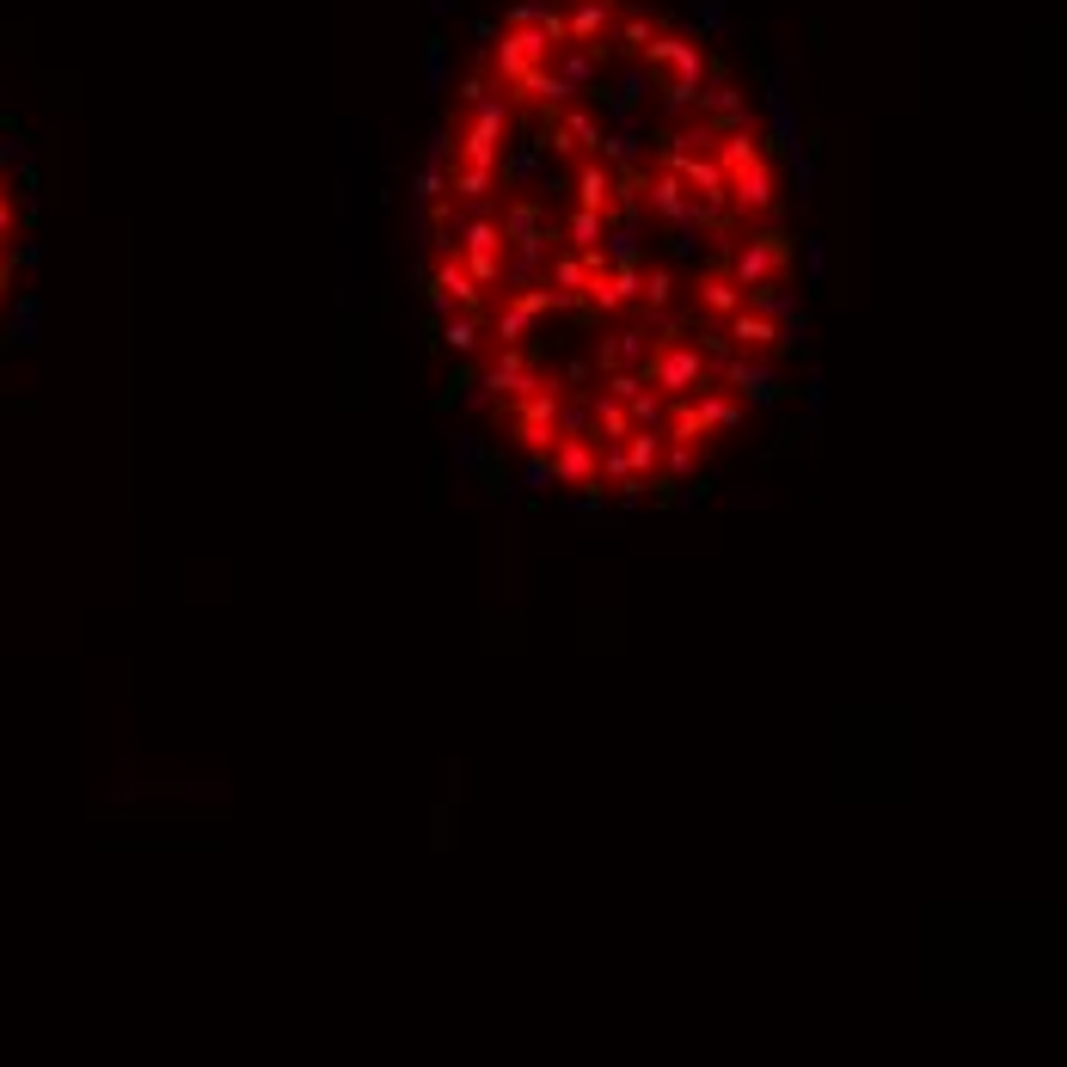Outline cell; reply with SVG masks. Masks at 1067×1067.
Wrapping results in <instances>:
<instances>
[{"label": "cell", "instance_id": "obj_1", "mask_svg": "<svg viewBox=\"0 0 1067 1067\" xmlns=\"http://www.w3.org/2000/svg\"><path fill=\"white\" fill-rule=\"evenodd\" d=\"M645 381L663 387V393H675V399H687V393H699V387L711 381V369H706V356H699L694 343H663V350L650 356Z\"/></svg>", "mask_w": 1067, "mask_h": 1067}, {"label": "cell", "instance_id": "obj_2", "mask_svg": "<svg viewBox=\"0 0 1067 1067\" xmlns=\"http://www.w3.org/2000/svg\"><path fill=\"white\" fill-rule=\"evenodd\" d=\"M718 381L730 387V393H742L749 406H767V399H779V369L773 362H761V356H749V350H737L718 369Z\"/></svg>", "mask_w": 1067, "mask_h": 1067}, {"label": "cell", "instance_id": "obj_3", "mask_svg": "<svg viewBox=\"0 0 1067 1067\" xmlns=\"http://www.w3.org/2000/svg\"><path fill=\"white\" fill-rule=\"evenodd\" d=\"M779 264H786V239L779 234L749 239V246H737V258H730V283H737V289H767Z\"/></svg>", "mask_w": 1067, "mask_h": 1067}, {"label": "cell", "instance_id": "obj_4", "mask_svg": "<svg viewBox=\"0 0 1067 1067\" xmlns=\"http://www.w3.org/2000/svg\"><path fill=\"white\" fill-rule=\"evenodd\" d=\"M546 454H553L558 485H583V491H595V479H602V473H595V442H589V435H558Z\"/></svg>", "mask_w": 1067, "mask_h": 1067}, {"label": "cell", "instance_id": "obj_5", "mask_svg": "<svg viewBox=\"0 0 1067 1067\" xmlns=\"http://www.w3.org/2000/svg\"><path fill=\"white\" fill-rule=\"evenodd\" d=\"M607 25H614V0H571V13H565V43L602 50Z\"/></svg>", "mask_w": 1067, "mask_h": 1067}, {"label": "cell", "instance_id": "obj_6", "mask_svg": "<svg viewBox=\"0 0 1067 1067\" xmlns=\"http://www.w3.org/2000/svg\"><path fill=\"white\" fill-rule=\"evenodd\" d=\"M730 197H737V209H749V215H767V209H773V172H767V160L730 172Z\"/></svg>", "mask_w": 1067, "mask_h": 1067}, {"label": "cell", "instance_id": "obj_7", "mask_svg": "<svg viewBox=\"0 0 1067 1067\" xmlns=\"http://www.w3.org/2000/svg\"><path fill=\"white\" fill-rule=\"evenodd\" d=\"M522 375H527V356L515 350V343H503V350L485 362V381H479V387H485L491 399H515V393H522Z\"/></svg>", "mask_w": 1067, "mask_h": 1067}, {"label": "cell", "instance_id": "obj_8", "mask_svg": "<svg viewBox=\"0 0 1067 1067\" xmlns=\"http://www.w3.org/2000/svg\"><path fill=\"white\" fill-rule=\"evenodd\" d=\"M687 406H694V418L706 423V435H711V430H737V423H742V406H737L730 393H718L711 381L699 387V393H687Z\"/></svg>", "mask_w": 1067, "mask_h": 1067}, {"label": "cell", "instance_id": "obj_9", "mask_svg": "<svg viewBox=\"0 0 1067 1067\" xmlns=\"http://www.w3.org/2000/svg\"><path fill=\"white\" fill-rule=\"evenodd\" d=\"M595 435H602V442H626V435H633V418H626L619 399H607V393L589 399V442Z\"/></svg>", "mask_w": 1067, "mask_h": 1067}, {"label": "cell", "instance_id": "obj_10", "mask_svg": "<svg viewBox=\"0 0 1067 1067\" xmlns=\"http://www.w3.org/2000/svg\"><path fill=\"white\" fill-rule=\"evenodd\" d=\"M607 197H614V172H607L602 160H589V166L577 172V209L607 215Z\"/></svg>", "mask_w": 1067, "mask_h": 1067}, {"label": "cell", "instance_id": "obj_11", "mask_svg": "<svg viewBox=\"0 0 1067 1067\" xmlns=\"http://www.w3.org/2000/svg\"><path fill=\"white\" fill-rule=\"evenodd\" d=\"M626 461H633V479H657L663 430H633V435H626Z\"/></svg>", "mask_w": 1067, "mask_h": 1067}, {"label": "cell", "instance_id": "obj_12", "mask_svg": "<svg viewBox=\"0 0 1067 1067\" xmlns=\"http://www.w3.org/2000/svg\"><path fill=\"white\" fill-rule=\"evenodd\" d=\"M699 461H706V442H669V435H663V461H657V473H669V479H694Z\"/></svg>", "mask_w": 1067, "mask_h": 1067}, {"label": "cell", "instance_id": "obj_13", "mask_svg": "<svg viewBox=\"0 0 1067 1067\" xmlns=\"http://www.w3.org/2000/svg\"><path fill=\"white\" fill-rule=\"evenodd\" d=\"M699 307H706L711 319H730V314H742V289L730 277H706L699 283Z\"/></svg>", "mask_w": 1067, "mask_h": 1067}, {"label": "cell", "instance_id": "obj_14", "mask_svg": "<svg viewBox=\"0 0 1067 1067\" xmlns=\"http://www.w3.org/2000/svg\"><path fill=\"white\" fill-rule=\"evenodd\" d=\"M822 406H829V381H822V369H810V381H804V418H798V435H804L810 449H817V430H822Z\"/></svg>", "mask_w": 1067, "mask_h": 1067}, {"label": "cell", "instance_id": "obj_15", "mask_svg": "<svg viewBox=\"0 0 1067 1067\" xmlns=\"http://www.w3.org/2000/svg\"><path fill=\"white\" fill-rule=\"evenodd\" d=\"M607 234V215H595V209H571V222H565V239H571V246H577V252H589L595 246V239H602Z\"/></svg>", "mask_w": 1067, "mask_h": 1067}, {"label": "cell", "instance_id": "obj_16", "mask_svg": "<svg viewBox=\"0 0 1067 1067\" xmlns=\"http://www.w3.org/2000/svg\"><path fill=\"white\" fill-rule=\"evenodd\" d=\"M449 461H454V473H479V466H485V430H466V435H454Z\"/></svg>", "mask_w": 1067, "mask_h": 1067}, {"label": "cell", "instance_id": "obj_17", "mask_svg": "<svg viewBox=\"0 0 1067 1067\" xmlns=\"http://www.w3.org/2000/svg\"><path fill=\"white\" fill-rule=\"evenodd\" d=\"M442 343H449L454 356H473V350H479V319H473V314H449V326H442Z\"/></svg>", "mask_w": 1067, "mask_h": 1067}, {"label": "cell", "instance_id": "obj_18", "mask_svg": "<svg viewBox=\"0 0 1067 1067\" xmlns=\"http://www.w3.org/2000/svg\"><path fill=\"white\" fill-rule=\"evenodd\" d=\"M626 418H633V430H663V418H669V411H663V399L645 387V393L626 399Z\"/></svg>", "mask_w": 1067, "mask_h": 1067}, {"label": "cell", "instance_id": "obj_19", "mask_svg": "<svg viewBox=\"0 0 1067 1067\" xmlns=\"http://www.w3.org/2000/svg\"><path fill=\"white\" fill-rule=\"evenodd\" d=\"M638 301H645L650 314H663V307L675 301V277H669V270H645V289H638Z\"/></svg>", "mask_w": 1067, "mask_h": 1067}, {"label": "cell", "instance_id": "obj_20", "mask_svg": "<svg viewBox=\"0 0 1067 1067\" xmlns=\"http://www.w3.org/2000/svg\"><path fill=\"white\" fill-rule=\"evenodd\" d=\"M614 38H619V50H638V55H645V43L657 38V19H650V13H633L626 25L614 31Z\"/></svg>", "mask_w": 1067, "mask_h": 1067}, {"label": "cell", "instance_id": "obj_21", "mask_svg": "<svg viewBox=\"0 0 1067 1067\" xmlns=\"http://www.w3.org/2000/svg\"><path fill=\"white\" fill-rule=\"evenodd\" d=\"M38 331H43L38 301H19V307H13V343H19V350H31V343H38Z\"/></svg>", "mask_w": 1067, "mask_h": 1067}, {"label": "cell", "instance_id": "obj_22", "mask_svg": "<svg viewBox=\"0 0 1067 1067\" xmlns=\"http://www.w3.org/2000/svg\"><path fill=\"white\" fill-rule=\"evenodd\" d=\"M558 473H553V454H534V461L522 466V479H515V491H553Z\"/></svg>", "mask_w": 1067, "mask_h": 1067}, {"label": "cell", "instance_id": "obj_23", "mask_svg": "<svg viewBox=\"0 0 1067 1067\" xmlns=\"http://www.w3.org/2000/svg\"><path fill=\"white\" fill-rule=\"evenodd\" d=\"M423 86H430V93L449 86V43H430V50H423Z\"/></svg>", "mask_w": 1067, "mask_h": 1067}, {"label": "cell", "instance_id": "obj_24", "mask_svg": "<svg viewBox=\"0 0 1067 1067\" xmlns=\"http://www.w3.org/2000/svg\"><path fill=\"white\" fill-rule=\"evenodd\" d=\"M527 326H534V319H527L522 307L510 301V307L497 314V343H522V338H527Z\"/></svg>", "mask_w": 1067, "mask_h": 1067}, {"label": "cell", "instance_id": "obj_25", "mask_svg": "<svg viewBox=\"0 0 1067 1067\" xmlns=\"http://www.w3.org/2000/svg\"><path fill=\"white\" fill-rule=\"evenodd\" d=\"M779 343H786V350H804V343H810V314H804V307H798L791 319H779Z\"/></svg>", "mask_w": 1067, "mask_h": 1067}, {"label": "cell", "instance_id": "obj_26", "mask_svg": "<svg viewBox=\"0 0 1067 1067\" xmlns=\"http://www.w3.org/2000/svg\"><path fill=\"white\" fill-rule=\"evenodd\" d=\"M565 515H577V522H602V485H595V491H583V497H571V503H565Z\"/></svg>", "mask_w": 1067, "mask_h": 1067}, {"label": "cell", "instance_id": "obj_27", "mask_svg": "<svg viewBox=\"0 0 1067 1067\" xmlns=\"http://www.w3.org/2000/svg\"><path fill=\"white\" fill-rule=\"evenodd\" d=\"M699 31H725V0H694Z\"/></svg>", "mask_w": 1067, "mask_h": 1067}, {"label": "cell", "instance_id": "obj_28", "mask_svg": "<svg viewBox=\"0 0 1067 1067\" xmlns=\"http://www.w3.org/2000/svg\"><path fill=\"white\" fill-rule=\"evenodd\" d=\"M804 270H810V283L829 277V252H822V239H804Z\"/></svg>", "mask_w": 1067, "mask_h": 1067}, {"label": "cell", "instance_id": "obj_29", "mask_svg": "<svg viewBox=\"0 0 1067 1067\" xmlns=\"http://www.w3.org/2000/svg\"><path fill=\"white\" fill-rule=\"evenodd\" d=\"M706 497H711V485H706V479H687V491H681L675 503H681V510H699Z\"/></svg>", "mask_w": 1067, "mask_h": 1067}, {"label": "cell", "instance_id": "obj_30", "mask_svg": "<svg viewBox=\"0 0 1067 1067\" xmlns=\"http://www.w3.org/2000/svg\"><path fill=\"white\" fill-rule=\"evenodd\" d=\"M13 234V203H7V191H0V239Z\"/></svg>", "mask_w": 1067, "mask_h": 1067}, {"label": "cell", "instance_id": "obj_31", "mask_svg": "<svg viewBox=\"0 0 1067 1067\" xmlns=\"http://www.w3.org/2000/svg\"><path fill=\"white\" fill-rule=\"evenodd\" d=\"M449 7H454V0H430V13H449Z\"/></svg>", "mask_w": 1067, "mask_h": 1067}]
</instances>
